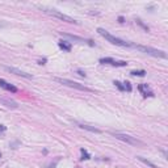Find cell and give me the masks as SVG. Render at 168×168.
<instances>
[{"instance_id": "cell-1", "label": "cell", "mask_w": 168, "mask_h": 168, "mask_svg": "<svg viewBox=\"0 0 168 168\" xmlns=\"http://www.w3.org/2000/svg\"><path fill=\"white\" fill-rule=\"evenodd\" d=\"M97 33H99L100 36H103L105 40H108L109 42L113 43V45H116V46H121V47H131V43L130 42H126V41L121 40V38H117L116 36L108 33V32H106L105 29H103V28L97 29Z\"/></svg>"}, {"instance_id": "cell-2", "label": "cell", "mask_w": 168, "mask_h": 168, "mask_svg": "<svg viewBox=\"0 0 168 168\" xmlns=\"http://www.w3.org/2000/svg\"><path fill=\"white\" fill-rule=\"evenodd\" d=\"M131 47H135L138 50H141L142 53H146L148 55H152V57L156 58H167V54H165L163 50H158V49L150 47V46H143V45H133L131 43Z\"/></svg>"}, {"instance_id": "cell-3", "label": "cell", "mask_w": 168, "mask_h": 168, "mask_svg": "<svg viewBox=\"0 0 168 168\" xmlns=\"http://www.w3.org/2000/svg\"><path fill=\"white\" fill-rule=\"evenodd\" d=\"M40 8H41V11H43L45 13L50 14L53 17H57V19H59V20H63V21L70 23V24H77L76 20H74L72 17H70V16H67V14H64V13H60V12L55 11V9H50V8H46V7H40Z\"/></svg>"}, {"instance_id": "cell-4", "label": "cell", "mask_w": 168, "mask_h": 168, "mask_svg": "<svg viewBox=\"0 0 168 168\" xmlns=\"http://www.w3.org/2000/svg\"><path fill=\"white\" fill-rule=\"evenodd\" d=\"M55 82L60 83L63 86H67V87H71V88H75V89H79V91H86V92H92L91 88L88 87L83 86V84H79L76 82H72V80H69V79H63V77H54Z\"/></svg>"}, {"instance_id": "cell-5", "label": "cell", "mask_w": 168, "mask_h": 168, "mask_svg": "<svg viewBox=\"0 0 168 168\" xmlns=\"http://www.w3.org/2000/svg\"><path fill=\"white\" fill-rule=\"evenodd\" d=\"M113 134V137H116L117 139L122 141V142H126L131 146H143L145 143L142 141L137 139L135 137H131V135H128V134H122V133H112Z\"/></svg>"}, {"instance_id": "cell-6", "label": "cell", "mask_w": 168, "mask_h": 168, "mask_svg": "<svg viewBox=\"0 0 168 168\" xmlns=\"http://www.w3.org/2000/svg\"><path fill=\"white\" fill-rule=\"evenodd\" d=\"M100 63L110 64V66H114V67H125V66H128V62H125V60H114L113 58H101Z\"/></svg>"}, {"instance_id": "cell-7", "label": "cell", "mask_w": 168, "mask_h": 168, "mask_svg": "<svg viewBox=\"0 0 168 168\" xmlns=\"http://www.w3.org/2000/svg\"><path fill=\"white\" fill-rule=\"evenodd\" d=\"M3 69L5 70V71L11 72V74L17 75V76H23V77H26V79H33V75H30V74H26V72L21 71V70L16 69V67H9V66H4Z\"/></svg>"}, {"instance_id": "cell-8", "label": "cell", "mask_w": 168, "mask_h": 168, "mask_svg": "<svg viewBox=\"0 0 168 168\" xmlns=\"http://www.w3.org/2000/svg\"><path fill=\"white\" fill-rule=\"evenodd\" d=\"M63 37L71 38L72 41H77V42H80V43H88L89 46H93V45H95V43H93V41H91V40H86V38H80V37H77V36L69 34V33H63Z\"/></svg>"}, {"instance_id": "cell-9", "label": "cell", "mask_w": 168, "mask_h": 168, "mask_svg": "<svg viewBox=\"0 0 168 168\" xmlns=\"http://www.w3.org/2000/svg\"><path fill=\"white\" fill-rule=\"evenodd\" d=\"M0 103L3 104V105H5L7 108H11V109H17L19 105L16 101H13V100L11 99H5V97H0Z\"/></svg>"}, {"instance_id": "cell-10", "label": "cell", "mask_w": 168, "mask_h": 168, "mask_svg": "<svg viewBox=\"0 0 168 168\" xmlns=\"http://www.w3.org/2000/svg\"><path fill=\"white\" fill-rule=\"evenodd\" d=\"M0 87L4 88L5 91L12 92V93H16V92H17V88H16V87L12 86V84H9V83H7L4 79H0Z\"/></svg>"}, {"instance_id": "cell-11", "label": "cell", "mask_w": 168, "mask_h": 168, "mask_svg": "<svg viewBox=\"0 0 168 168\" xmlns=\"http://www.w3.org/2000/svg\"><path fill=\"white\" fill-rule=\"evenodd\" d=\"M138 88H139V91L142 92V95H143L145 97H147V96L152 97V96H154L152 91L150 89V87H148L147 84H139V87H138Z\"/></svg>"}, {"instance_id": "cell-12", "label": "cell", "mask_w": 168, "mask_h": 168, "mask_svg": "<svg viewBox=\"0 0 168 168\" xmlns=\"http://www.w3.org/2000/svg\"><path fill=\"white\" fill-rule=\"evenodd\" d=\"M59 47L62 49V50H64V51H71V43L67 42V41H59Z\"/></svg>"}, {"instance_id": "cell-13", "label": "cell", "mask_w": 168, "mask_h": 168, "mask_svg": "<svg viewBox=\"0 0 168 168\" xmlns=\"http://www.w3.org/2000/svg\"><path fill=\"white\" fill-rule=\"evenodd\" d=\"M80 129H84V130H88V131H92V133H101L99 129L96 128H92V126H88V125H84V123H80L79 125Z\"/></svg>"}, {"instance_id": "cell-14", "label": "cell", "mask_w": 168, "mask_h": 168, "mask_svg": "<svg viewBox=\"0 0 168 168\" xmlns=\"http://www.w3.org/2000/svg\"><path fill=\"white\" fill-rule=\"evenodd\" d=\"M131 75H133V76H145L146 75V71H143V70H133V71L130 72Z\"/></svg>"}, {"instance_id": "cell-15", "label": "cell", "mask_w": 168, "mask_h": 168, "mask_svg": "<svg viewBox=\"0 0 168 168\" xmlns=\"http://www.w3.org/2000/svg\"><path fill=\"white\" fill-rule=\"evenodd\" d=\"M138 159H139V160H141V162H143V163H145V164L150 165V167H151V168H158V165L152 164V163H151V162H148V160H146V159H145V158H142V156H138Z\"/></svg>"}, {"instance_id": "cell-16", "label": "cell", "mask_w": 168, "mask_h": 168, "mask_svg": "<svg viewBox=\"0 0 168 168\" xmlns=\"http://www.w3.org/2000/svg\"><path fill=\"white\" fill-rule=\"evenodd\" d=\"M80 152H82V156H83L82 159H83V160H84V159L87 160V159H89V158H91V156H89V154H88V152H87L86 150H83V148H82V150H80Z\"/></svg>"}, {"instance_id": "cell-17", "label": "cell", "mask_w": 168, "mask_h": 168, "mask_svg": "<svg viewBox=\"0 0 168 168\" xmlns=\"http://www.w3.org/2000/svg\"><path fill=\"white\" fill-rule=\"evenodd\" d=\"M123 88H125V91H128V92H131V89H133L129 82H125V83H123Z\"/></svg>"}, {"instance_id": "cell-18", "label": "cell", "mask_w": 168, "mask_h": 168, "mask_svg": "<svg viewBox=\"0 0 168 168\" xmlns=\"http://www.w3.org/2000/svg\"><path fill=\"white\" fill-rule=\"evenodd\" d=\"M114 84H116V87L120 91H125V88H123V86H122V83H120V82H114Z\"/></svg>"}, {"instance_id": "cell-19", "label": "cell", "mask_w": 168, "mask_h": 168, "mask_svg": "<svg viewBox=\"0 0 168 168\" xmlns=\"http://www.w3.org/2000/svg\"><path fill=\"white\" fill-rule=\"evenodd\" d=\"M77 72H79L80 76H86V72H83V71H77Z\"/></svg>"}]
</instances>
